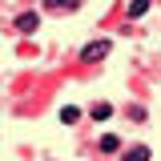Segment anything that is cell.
<instances>
[{
    "label": "cell",
    "instance_id": "1",
    "mask_svg": "<svg viewBox=\"0 0 161 161\" xmlns=\"http://www.w3.org/2000/svg\"><path fill=\"white\" fill-rule=\"evenodd\" d=\"M109 48H113L109 40H93V44H85V48H80V60H85V64H97V60L109 57Z\"/></svg>",
    "mask_w": 161,
    "mask_h": 161
},
{
    "label": "cell",
    "instance_id": "8",
    "mask_svg": "<svg viewBox=\"0 0 161 161\" xmlns=\"http://www.w3.org/2000/svg\"><path fill=\"white\" fill-rule=\"evenodd\" d=\"M145 8H149V0H133L129 4V16H145Z\"/></svg>",
    "mask_w": 161,
    "mask_h": 161
},
{
    "label": "cell",
    "instance_id": "6",
    "mask_svg": "<svg viewBox=\"0 0 161 161\" xmlns=\"http://www.w3.org/2000/svg\"><path fill=\"white\" fill-rule=\"evenodd\" d=\"M121 149V141L113 137V133H105V137H101V153H117Z\"/></svg>",
    "mask_w": 161,
    "mask_h": 161
},
{
    "label": "cell",
    "instance_id": "2",
    "mask_svg": "<svg viewBox=\"0 0 161 161\" xmlns=\"http://www.w3.org/2000/svg\"><path fill=\"white\" fill-rule=\"evenodd\" d=\"M36 28H40V12H20V16H16V32L32 36Z\"/></svg>",
    "mask_w": 161,
    "mask_h": 161
},
{
    "label": "cell",
    "instance_id": "3",
    "mask_svg": "<svg viewBox=\"0 0 161 161\" xmlns=\"http://www.w3.org/2000/svg\"><path fill=\"white\" fill-rule=\"evenodd\" d=\"M149 145H133V149H125V161H149Z\"/></svg>",
    "mask_w": 161,
    "mask_h": 161
},
{
    "label": "cell",
    "instance_id": "4",
    "mask_svg": "<svg viewBox=\"0 0 161 161\" xmlns=\"http://www.w3.org/2000/svg\"><path fill=\"white\" fill-rule=\"evenodd\" d=\"M109 113H113V105H105V101H97V105L89 109V117H93V121H109Z\"/></svg>",
    "mask_w": 161,
    "mask_h": 161
},
{
    "label": "cell",
    "instance_id": "5",
    "mask_svg": "<svg viewBox=\"0 0 161 161\" xmlns=\"http://www.w3.org/2000/svg\"><path fill=\"white\" fill-rule=\"evenodd\" d=\"M44 4H48L53 12H73V8H77V0H44Z\"/></svg>",
    "mask_w": 161,
    "mask_h": 161
},
{
    "label": "cell",
    "instance_id": "7",
    "mask_svg": "<svg viewBox=\"0 0 161 161\" xmlns=\"http://www.w3.org/2000/svg\"><path fill=\"white\" fill-rule=\"evenodd\" d=\"M77 117H80V109H73V105H64V109H60V121H64V125H73Z\"/></svg>",
    "mask_w": 161,
    "mask_h": 161
}]
</instances>
